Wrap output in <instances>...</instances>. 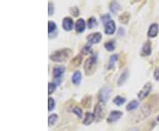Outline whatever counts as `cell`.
I'll return each instance as SVG.
<instances>
[{"instance_id": "cell-1", "label": "cell", "mask_w": 159, "mask_h": 131, "mask_svg": "<svg viewBox=\"0 0 159 131\" xmlns=\"http://www.w3.org/2000/svg\"><path fill=\"white\" fill-rule=\"evenodd\" d=\"M71 54H72V51L70 49L59 50V51H54L50 55V58H51V60L56 61V62H63V61L67 60V58L71 56Z\"/></svg>"}, {"instance_id": "cell-2", "label": "cell", "mask_w": 159, "mask_h": 131, "mask_svg": "<svg viewBox=\"0 0 159 131\" xmlns=\"http://www.w3.org/2000/svg\"><path fill=\"white\" fill-rule=\"evenodd\" d=\"M96 68V56H92V57L89 58L86 61H85V65H84V69L86 74L90 75L92 74Z\"/></svg>"}, {"instance_id": "cell-3", "label": "cell", "mask_w": 159, "mask_h": 131, "mask_svg": "<svg viewBox=\"0 0 159 131\" xmlns=\"http://www.w3.org/2000/svg\"><path fill=\"white\" fill-rule=\"evenodd\" d=\"M94 115H95V118L97 122H99L101 120L103 119L104 115H105V111H104V107H103V104L101 102L98 103L96 107H95V112H94Z\"/></svg>"}, {"instance_id": "cell-4", "label": "cell", "mask_w": 159, "mask_h": 131, "mask_svg": "<svg viewBox=\"0 0 159 131\" xmlns=\"http://www.w3.org/2000/svg\"><path fill=\"white\" fill-rule=\"evenodd\" d=\"M110 94H111V88L110 86L103 87L100 90V93H99V98H100L101 102L102 103H105L108 100V98H110Z\"/></svg>"}, {"instance_id": "cell-5", "label": "cell", "mask_w": 159, "mask_h": 131, "mask_svg": "<svg viewBox=\"0 0 159 131\" xmlns=\"http://www.w3.org/2000/svg\"><path fill=\"white\" fill-rule=\"evenodd\" d=\"M151 89H152V86H151V83H146L144 86H143V88L141 90V91L138 93V98L140 99V100H143L144 98H146L148 95H149V93L151 91Z\"/></svg>"}, {"instance_id": "cell-6", "label": "cell", "mask_w": 159, "mask_h": 131, "mask_svg": "<svg viewBox=\"0 0 159 131\" xmlns=\"http://www.w3.org/2000/svg\"><path fill=\"white\" fill-rule=\"evenodd\" d=\"M101 40H102V34L99 32L93 33L88 36V42L89 44L98 43Z\"/></svg>"}, {"instance_id": "cell-7", "label": "cell", "mask_w": 159, "mask_h": 131, "mask_svg": "<svg viewBox=\"0 0 159 131\" xmlns=\"http://www.w3.org/2000/svg\"><path fill=\"white\" fill-rule=\"evenodd\" d=\"M122 112H119V111H112L110 114L109 117L107 119V122L112 123L117 122V120L120 119V117L122 116Z\"/></svg>"}, {"instance_id": "cell-8", "label": "cell", "mask_w": 159, "mask_h": 131, "mask_svg": "<svg viewBox=\"0 0 159 131\" xmlns=\"http://www.w3.org/2000/svg\"><path fill=\"white\" fill-rule=\"evenodd\" d=\"M73 26H74V21L70 17H67L63 20V28L65 30H67V31L72 30Z\"/></svg>"}, {"instance_id": "cell-9", "label": "cell", "mask_w": 159, "mask_h": 131, "mask_svg": "<svg viewBox=\"0 0 159 131\" xmlns=\"http://www.w3.org/2000/svg\"><path fill=\"white\" fill-rule=\"evenodd\" d=\"M115 29H116V25L113 21H110L108 23L105 24V33L107 35H112L115 32Z\"/></svg>"}, {"instance_id": "cell-10", "label": "cell", "mask_w": 159, "mask_h": 131, "mask_svg": "<svg viewBox=\"0 0 159 131\" xmlns=\"http://www.w3.org/2000/svg\"><path fill=\"white\" fill-rule=\"evenodd\" d=\"M86 28V22L83 19H79L75 23V29L77 32L82 33Z\"/></svg>"}, {"instance_id": "cell-11", "label": "cell", "mask_w": 159, "mask_h": 131, "mask_svg": "<svg viewBox=\"0 0 159 131\" xmlns=\"http://www.w3.org/2000/svg\"><path fill=\"white\" fill-rule=\"evenodd\" d=\"M64 72H65V66H55L53 68V76H54V78L55 79L60 78V76L63 74Z\"/></svg>"}, {"instance_id": "cell-12", "label": "cell", "mask_w": 159, "mask_h": 131, "mask_svg": "<svg viewBox=\"0 0 159 131\" xmlns=\"http://www.w3.org/2000/svg\"><path fill=\"white\" fill-rule=\"evenodd\" d=\"M158 33V24L157 23H153L150 27V29H149V32H148V36L150 37H156Z\"/></svg>"}, {"instance_id": "cell-13", "label": "cell", "mask_w": 159, "mask_h": 131, "mask_svg": "<svg viewBox=\"0 0 159 131\" xmlns=\"http://www.w3.org/2000/svg\"><path fill=\"white\" fill-rule=\"evenodd\" d=\"M151 53V45L150 42H146L143 46L142 49V55L143 56H148Z\"/></svg>"}, {"instance_id": "cell-14", "label": "cell", "mask_w": 159, "mask_h": 131, "mask_svg": "<svg viewBox=\"0 0 159 131\" xmlns=\"http://www.w3.org/2000/svg\"><path fill=\"white\" fill-rule=\"evenodd\" d=\"M81 81V73L80 71H75L74 74H73V77H72V82L74 84L78 85L80 84V82Z\"/></svg>"}, {"instance_id": "cell-15", "label": "cell", "mask_w": 159, "mask_h": 131, "mask_svg": "<svg viewBox=\"0 0 159 131\" xmlns=\"http://www.w3.org/2000/svg\"><path fill=\"white\" fill-rule=\"evenodd\" d=\"M94 120H96L95 115L91 113H87L85 115V120H84L83 123L85 125H89L94 122Z\"/></svg>"}, {"instance_id": "cell-16", "label": "cell", "mask_w": 159, "mask_h": 131, "mask_svg": "<svg viewBox=\"0 0 159 131\" xmlns=\"http://www.w3.org/2000/svg\"><path fill=\"white\" fill-rule=\"evenodd\" d=\"M127 76H128V71L126 69V70L121 74V75H120V77H119V79H118V82H117V85L120 86L121 84H123V83L125 82V81L126 80Z\"/></svg>"}, {"instance_id": "cell-17", "label": "cell", "mask_w": 159, "mask_h": 131, "mask_svg": "<svg viewBox=\"0 0 159 131\" xmlns=\"http://www.w3.org/2000/svg\"><path fill=\"white\" fill-rule=\"evenodd\" d=\"M138 107H139V103H138L136 100H133V101H131V102L127 105L126 110H127V111H133V110H135Z\"/></svg>"}, {"instance_id": "cell-18", "label": "cell", "mask_w": 159, "mask_h": 131, "mask_svg": "<svg viewBox=\"0 0 159 131\" xmlns=\"http://www.w3.org/2000/svg\"><path fill=\"white\" fill-rule=\"evenodd\" d=\"M119 8H120V6H119V5H118L117 2H115V1L111 2V4H110V11H111L113 13H117V11L119 10Z\"/></svg>"}, {"instance_id": "cell-19", "label": "cell", "mask_w": 159, "mask_h": 131, "mask_svg": "<svg viewBox=\"0 0 159 131\" xmlns=\"http://www.w3.org/2000/svg\"><path fill=\"white\" fill-rule=\"evenodd\" d=\"M129 19H130V14L128 13H124L122 15H120L119 17V21H120V22L121 23H124V24H126L127 22H128V21H129Z\"/></svg>"}, {"instance_id": "cell-20", "label": "cell", "mask_w": 159, "mask_h": 131, "mask_svg": "<svg viewBox=\"0 0 159 131\" xmlns=\"http://www.w3.org/2000/svg\"><path fill=\"white\" fill-rule=\"evenodd\" d=\"M117 54H114V55H112L111 57L110 58L109 63H108V66H107V68H108V69H111V68L114 66L115 61L117 60Z\"/></svg>"}, {"instance_id": "cell-21", "label": "cell", "mask_w": 159, "mask_h": 131, "mask_svg": "<svg viewBox=\"0 0 159 131\" xmlns=\"http://www.w3.org/2000/svg\"><path fill=\"white\" fill-rule=\"evenodd\" d=\"M58 115L57 114H51L49 117V119H48V125H49V127H51V126H53L56 122L58 121Z\"/></svg>"}, {"instance_id": "cell-22", "label": "cell", "mask_w": 159, "mask_h": 131, "mask_svg": "<svg viewBox=\"0 0 159 131\" xmlns=\"http://www.w3.org/2000/svg\"><path fill=\"white\" fill-rule=\"evenodd\" d=\"M125 102H126V98H122V97H120V96L116 97V98H114V100H113V103H114L115 105H117V106H122Z\"/></svg>"}, {"instance_id": "cell-23", "label": "cell", "mask_w": 159, "mask_h": 131, "mask_svg": "<svg viewBox=\"0 0 159 131\" xmlns=\"http://www.w3.org/2000/svg\"><path fill=\"white\" fill-rule=\"evenodd\" d=\"M96 25H97V22H96V18L91 17V18L89 19V21H88V27H89V28H95Z\"/></svg>"}, {"instance_id": "cell-24", "label": "cell", "mask_w": 159, "mask_h": 131, "mask_svg": "<svg viewBox=\"0 0 159 131\" xmlns=\"http://www.w3.org/2000/svg\"><path fill=\"white\" fill-rule=\"evenodd\" d=\"M81 60H82V58H81V56L78 55V56H76V57L74 58L73 60H72V65H74V66H78L81 64Z\"/></svg>"}, {"instance_id": "cell-25", "label": "cell", "mask_w": 159, "mask_h": 131, "mask_svg": "<svg viewBox=\"0 0 159 131\" xmlns=\"http://www.w3.org/2000/svg\"><path fill=\"white\" fill-rule=\"evenodd\" d=\"M105 49L107 50V51H114L115 49V44H114V43L113 42H107L106 43H105Z\"/></svg>"}, {"instance_id": "cell-26", "label": "cell", "mask_w": 159, "mask_h": 131, "mask_svg": "<svg viewBox=\"0 0 159 131\" xmlns=\"http://www.w3.org/2000/svg\"><path fill=\"white\" fill-rule=\"evenodd\" d=\"M73 113L75 114L79 118H81V117H82V111H81V109L80 107H74V108H73Z\"/></svg>"}, {"instance_id": "cell-27", "label": "cell", "mask_w": 159, "mask_h": 131, "mask_svg": "<svg viewBox=\"0 0 159 131\" xmlns=\"http://www.w3.org/2000/svg\"><path fill=\"white\" fill-rule=\"evenodd\" d=\"M56 84L54 83V82H49V84H48V94L50 95V94H52L53 92H54V90L56 89Z\"/></svg>"}, {"instance_id": "cell-28", "label": "cell", "mask_w": 159, "mask_h": 131, "mask_svg": "<svg viewBox=\"0 0 159 131\" xmlns=\"http://www.w3.org/2000/svg\"><path fill=\"white\" fill-rule=\"evenodd\" d=\"M54 107H55V101H54V99L49 98H48V110L51 111V110L54 109Z\"/></svg>"}, {"instance_id": "cell-29", "label": "cell", "mask_w": 159, "mask_h": 131, "mask_svg": "<svg viewBox=\"0 0 159 131\" xmlns=\"http://www.w3.org/2000/svg\"><path fill=\"white\" fill-rule=\"evenodd\" d=\"M56 28H57L56 24L53 21H49V23H48V31L50 34L53 32V31H55Z\"/></svg>"}, {"instance_id": "cell-30", "label": "cell", "mask_w": 159, "mask_h": 131, "mask_svg": "<svg viewBox=\"0 0 159 131\" xmlns=\"http://www.w3.org/2000/svg\"><path fill=\"white\" fill-rule=\"evenodd\" d=\"M91 51H92V50H91V47H90V44L89 43L88 45H86L83 49H82V53H83V54H89V53L91 52Z\"/></svg>"}, {"instance_id": "cell-31", "label": "cell", "mask_w": 159, "mask_h": 131, "mask_svg": "<svg viewBox=\"0 0 159 131\" xmlns=\"http://www.w3.org/2000/svg\"><path fill=\"white\" fill-rule=\"evenodd\" d=\"M102 21H103V23L105 25L106 23H108L110 21V16L109 14H105V15H103V16H102Z\"/></svg>"}, {"instance_id": "cell-32", "label": "cell", "mask_w": 159, "mask_h": 131, "mask_svg": "<svg viewBox=\"0 0 159 131\" xmlns=\"http://www.w3.org/2000/svg\"><path fill=\"white\" fill-rule=\"evenodd\" d=\"M53 13H54L53 4H51V3H49V12H48V13H49V16H51V15L53 14Z\"/></svg>"}, {"instance_id": "cell-33", "label": "cell", "mask_w": 159, "mask_h": 131, "mask_svg": "<svg viewBox=\"0 0 159 131\" xmlns=\"http://www.w3.org/2000/svg\"><path fill=\"white\" fill-rule=\"evenodd\" d=\"M71 13H73L74 16L77 17L79 15V10H78L77 7H73V8L71 9Z\"/></svg>"}, {"instance_id": "cell-34", "label": "cell", "mask_w": 159, "mask_h": 131, "mask_svg": "<svg viewBox=\"0 0 159 131\" xmlns=\"http://www.w3.org/2000/svg\"><path fill=\"white\" fill-rule=\"evenodd\" d=\"M154 76H155V78H156V80H157V81H159V67H157V68L155 70Z\"/></svg>"}, {"instance_id": "cell-35", "label": "cell", "mask_w": 159, "mask_h": 131, "mask_svg": "<svg viewBox=\"0 0 159 131\" xmlns=\"http://www.w3.org/2000/svg\"><path fill=\"white\" fill-rule=\"evenodd\" d=\"M127 131H139V130H138V129H136V128H133V129H129V130Z\"/></svg>"}, {"instance_id": "cell-36", "label": "cell", "mask_w": 159, "mask_h": 131, "mask_svg": "<svg viewBox=\"0 0 159 131\" xmlns=\"http://www.w3.org/2000/svg\"><path fill=\"white\" fill-rule=\"evenodd\" d=\"M157 122H159V115L157 116Z\"/></svg>"}]
</instances>
